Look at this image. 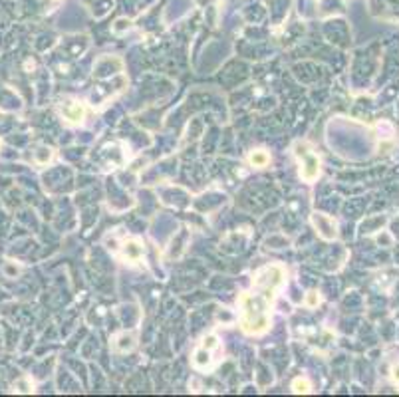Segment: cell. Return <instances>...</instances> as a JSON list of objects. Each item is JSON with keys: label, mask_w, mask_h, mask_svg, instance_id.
<instances>
[{"label": "cell", "mask_w": 399, "mask_h": 397, "mask_svg": "<svg viewBox=\"0 0 399 397\" xmlns=\"http://www.w3.org/2000/svg\"><path fill=\"white\" fill-rule=\"evenodd\" d=\"M286 282L282 264H266L252 276L250 288L238 296L240 330L248 336H260L270 328L272 310L280 288Z\"/></svg>", "instance_id": "cell-1"}, {"label": "cell", "mask_w": 399, "mask_h": 397, "mask_svg": "<svg viewBox=\"0 0 399 397\" xmlns=\"http://www.w3.org/2000/svg\"><path fill=\"white\" fill-rule=\"evenodd\" d=\"M294 155L300 163V179L304 183H314L318 181L320 173H322V161L318 157V153L304 141H296L294 143Z\"/></svg>", "instance_id": "cell-2"}, {"label": "cell", "mask_w": 399, "mask_h": 397, "mask_svg": "<svg viewBox=\"0 0 399 397\" xmlns=\"http://www.w3.org/2000/svg\"><path fill=\"white\" fill-rule=\"evenodd\" d=\"M310 221H312L316 232H318L324 240H336V238H338V224H336V221H334L332 217L322 215V213H312Z\"/></svg>", "instance_id": "cell-3"}, {"label": "cell", "mask_w": 399, "mask_h": 397, "mask_svg": "<svg viewBox=\"0 0 399 397\" xmlns=\"http://www.w3.org/2000/svg\"><path fill=\"white\" fill-rule=\"evenodd\" d=\"M60 115L64 117L66 123L78 125L86 119V105L82 101H64L60 105Z\"/></svg>", "instance_id": "cell-4"}, {"label": "cell", "mask_w": 399, "mask_h": 397, "mask_svg": "<svg viewBox=\"0 0 399 397\" xmlns=\"http://www.w3.org/2000/svg\"><path fill=\"white\" fill-rule=\"evenodd\" d=\"M145 254V248H143V242H139L137 238H127L121 246V258L129 264H137Z\"/></svg>", "instance_id": "cell-5"}, {"label": "cell", "mask_w": 399, "mask_h": 397, "mask_svg": "<svg viewBox=\"0 0 399 397\" xmlns=\"http://www.w3.org/2000/svg\"><path fill=\"white\" fill-rule=\"evenodd\" d=\"M135 334H131V332H121V334H117L115 338H113V342H111V348H113V352H117V353H127V352H131L133 348H135Z\"/></svg>", "instance_id": "cell-6"}, {"label": "cell", "mask_w": 399, "mask_h": 397, "mask_svg": "<svg viewBox=\"0 0 399 397\" xmlns=\"http://www.w3.org/2000/svg\"><path fill=\"white\" fill-rule=\"evenodd\" d=\"M213 350H207V348H203V346H199L197 350H195V353H193V365L197 367V369H207V367H211V361H213Z\"/></svg>", "instance_id": "cell-7"}, {"label": "cell", "mask_w": 399, "mask_h": 397, "mask_svg": "<svg viewBox=\"0 0 399 397\" xmlns=\"http://www.w3.org/2000/svg\"><path fill=\"white\" fill-rule=\"evenodd\" d=\"M248 163H250L252 167L262 169V167H266V165L270 163V155L266 153L264 149H256V151H252V153L248 155Z\"/></svg>", "instance_id": "cell-8"}, {"label": "cell", "mask_w": 399, "mask_h": 397, "mask_svg": "<svg viewBox=\"0 0 399 397\" xmlns=\"http://www.w3.org/2000/svg\"><path fill=\"white\" fill-rule=\"evenodd\" d=\"M292 391L294 393H310L312 391V383L306 379V377H296L294 381H292Z\"/></svg>", "instance_id": "cell-9"}, {"label": "cell", "mask_w": 399, "mask_h": 397, "mask_svg": "<svg viewBox=\"0 0 399 397\" xmlns=\"http://www.w3.org/2000/svg\"><path fill=\"white\" fill-rule=\"evenodd\" d=\"M320 302H322V296H320V292H316V290H310V292L306 294V298H304V304H306L308 308H316Z\"/></svg>", "instance_id": "cell-10"}, {"label": "cell", "mask_w": 399, "mask_h": 397, "mask_svg": "<svg viewBox=\"0 0 399 397\" xmlns=\"http://www.w3.org/2000/svg\"><path fill=\"white\" fill-rule=\"evenodd\" d=\"M50 159H52V149H48V147L38 149V153H36V161H38L40 165H46Z\"/></svg>", "instance_id": "cell-11"}, {"label": "cell", "mask_w": 399, "mask_h": 397, "mask_svg": "<svg viewBox=\"0 0 399 397\" xmlns=\"http://www.w3.org/2000/svg\"><path fill=\"white\" fill-rule=\"evenodd\" d=\"M391 377H393L395 383H399V365H395V367L391 369Z\"/></svg>", "instance_id": "cell-12"}]
</instances>
